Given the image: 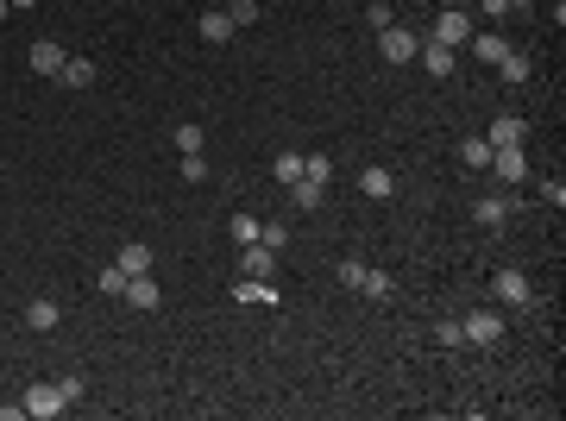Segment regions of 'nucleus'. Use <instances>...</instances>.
<instances>
[{"label":"nucleus","mask_w":566,"mask_h":421,"mask_svg":"<svg viewBox=\"0 0 566 421\" xmlns=\"http://www.w3.org/2000/svg\"><path fill=\"white\" fill-rule=\"evenodd\" d=\"M415 51H421V38H415L409 26H397V19H390V26L378 32V57H384V63H409Z\"/></svg>","instance_id":"obj_1"},{"label":"nucleus","mask_w":566,"mask_h":421,"mask_svg":"<svg viewBox=\"0 0 566 421\" xmlns=\"http://www.w3.org/2000/svg\"><path fill=\"white\" fill-rule=\"evenodd\" d=\"M491 170L504 176V189H516V183H529V152L523 145H491Z\"/></svg>","instance_id":"obj_2"},{"label":"nucleus","mask_w":566,"mask_h":421,"mask_svg":"<svg viewBox=\"0 0 566 421\" xmlns=\"http://www.w3.org/2000/svg\"><path fill=\"white\" fill-rule=\"evenodd\" d=\"M20 409H26L32 421H51V415H63L69 402H63V390H57V384H32V390L20 396Z\"/></svg>","instance_id":"obj_3"},{"label":"nucleus","mask_w":566,"mask_h":421,"mask_svg":"<svg viewBox=\"0 0 566 421\" xmlns=\"http://www.w3.org/2000/svg\"><path fill=\"white\" fill-rule=\"evenodd\" d=\"M491 290H498V302H510V308H529L535 296H529V277L516 270V264H504L498 277H491Z\"/></svg>","instance_id":"obj_4"},{"label":"nucleus","mask_w":566,"mask_h":421,"mask_svg":"<svg viewBox=\"0 0 566 421\" xmlns=\"http://www.w3.org/2000/svg\"><path fill=\"white\" fill-rule=\"evenodd\" d=\"M460 333H466L472 346H498V339H504V321L491 315V308H472V315L460 321Z\"/></svg>","instance_id":"obj_5"},{"label":"nucleus","mask_w":566,"mask_h":421,"mask_svg":"<svg viewBox=\"0 0 566 421\" xmlns=\"http://www.w3.org/2000/svg\"><path fill=\"white\" fill-rule=\"evenodd\" d=\"M466 38H472V19H466L460 7H447V13L435 19V44H447V51H460Z\"/></svg>","instance_id":"obj_6"},{"label":"nucleus","mask_w":566,"mask_h":421,"mask_svg":"<svg viewBox=\"0 0 566 421\" xmlns=\"http://www.w3.org/2000/svg\"><path fill=\"white\" fill-rule=\"evenodd\" d=\"M240 270H246V277H277V246L252 239V246L240 252Z\"/></svg>","instance_id":"obj_7"},{"label":"nucleus","mask_w":566,"mask_h":421,"mask_svg":"<svg viewBox=\"0 0 566 421\" xmlns=\"http://www.w3.org/2000/svg\"><path fill=\"white\" fill-rule=\"evenodd\" d=\"M233 302H258V308H277V290H271V277H240V284H233Z\"/></svg>","instance_id":"obj_8"},{"label":"nucleus","mask_w":566,"mask_h":421,"mask_svg":"<svg viewBox=\"0 0 566 421\" xmlns=\"http://www.w3.org/2000/svg\"><path fill=\"white\" fill-rule=\"evenodd\" d=\"M164 296H158V277L145 270V277H126V308H158Z\"/></svg>","instance_id":"obj_9"},{"label":"nucleus","mask_w":566,"mask_h":421,"mask_svg":"<svg viewBox=\"0 0 566 421\" xmlns=\"http://www.w3.org/2000/svg\"><path fill=\"white\" fill-rule=\"evenodd\" d=\"M415 57H421V69H428L435 82H447V76H453V51H447V44H435V38H428V44L415 51Z\"/></svg>","instance_id":"obj_10"},{"label":"nucleus","mask_w":566,"mask_h":421,"mask_svg":"<svg viewBox=\"0 0 566 421\" xmlns=\"http://www.w3.org/2000/svg\"><path fill=\"white\" fill-rule=\"evenodd\" d=\"M472 221H478V227H504V221H510V195H484V201H472Z\"/></svg>","instance_id":"obj_11"},{"label":"nucleus","mask_w":566,"mask_h":421,"mask_svg":"<svg viewBox=\"0 0 566 421\" xmlns=\"http://www.w3.org/2000/svg\"><path fill=\"white\" fill-rule=\"evenodd\" d=\"M359 189H366V201H390V195H397V176H390L384 164H372V170L359 176Z\"/></svg>","instance_id":"obj_12"},{"label":"nucleus","mask_w":566,"mask_h":421,"mask_svg":"<svg viewBox=\"0 0 566 421\" xmlns=\"http://www.w3.org/2000/svg\"><path fill=\"white\" fill-rule=\"evenodd\" d=\"M57 321H63V308H57L51 296H38V302H26V327H32V333H51Z\"/></svg>","instance_id":"obj_13"},{"label":"nucleus","mask_w":566,"mask_h":421,"mask_svg":"<svg viewBox=\"0 0 566 421\" xmlns=\"http://www.w3.org/2000/svg\"><path fill=\"white\" fill-rule=\"evenodd\" d=\"M114 264H120V270H126V277H145V270H152V246H138V239H126V246H120V258H114Z\"/></svg>","instance_id":"obj_14"},{"label":"nucleus","mask_w":566,"mask_h":421,"mask_svg":"<svg viewBox=\"0 0 566 421\" xmlns=\"http://www.w3.org/2000/svg\"><path fill=\"white\" fill-rule=\"evenodd\" d=\"M57 82H63V89H89V82H95V63H89V57H63Z\"/></svg>","instance_id":"obj_15"},{"label":"nucleus","mask_w":566,"mask_h":421,"mask_svg":"<svg viewBox=\"0 0 566 421\" xmlns=\"http://www.w3.org/2000/svg\"><path fill=\"white\" fill-rule=\"evenodd\" d=\"M63 57H69V51H63V44H51V38H38V44H32V69H38V76H57Z\"/></svg>","instance_id":"obj_16"},{"label":"nucleus","mask_w":566,"mask_h":421,"mask_svg":"<svg viewBox=\"0 0 566 421\" xmlns=\"http://www.w3.org/2000/svg\"><path fill=\"white\" fill-rule=\"evenodd\" d=\"M523 138H529V120L498 113V126H491V145H523Z\"/></svg>","instance_id":"obj_17"},{"label":"nucleus","mask_w":566,"mask_h":421,"mask_svg":"<svg viewBox=\"0 0 566 421\" xmlns=\"http://www.w3.org/2000/svg\"><path fill=\"white\" fill-rule=\"evenodd\" d=\"M201 38H208V44H227V38H233L227 7H208V13H201Z\"/></svg>","instance_id":"obj_18"},{"label":"nucleus","mask_w":566,"mask_h":421,"mask_svg":"<svg viewBox=\"0 0 566 421\" xmlns=\"http://www.w3.org/2000/svg\"><path fill=\"white\" fill-rule=\"evenodd\" d=\"M498 69H504V82H529V69H535V63H529V51H504Z\"/></svg>","instance_id":"obj_19"},{"label":"nucleus","mask_w":566,"mask_h":421,"mask_svg":"<svg viewBox=\"0 0 566 421\" xmlns=\"http://www.w3.org/2000/svg\"><path fill=\"white\" fill-rule=\"evenodd\" d=\"M227 233H233V246H252V239L264 233V221H258V214H233V221H227Z\"/></svg>","instance_id":"obj_20"},{"label":"nucleus","mask_w":566,"mask_h":421,"mask_svg":"<svg viewBox=\"0 0 566 421\" xmlns=\"http://www.w3.org/2000/svg\"><path fill=\"white\" fill-rule=\"evenodd\" d=\"M271 170H277V183H283V189L303 183V152H277V164H271Z\"/></svg>","instance_id":"obj_21"},{"label":"nucleus","mask_w":566,"mask_h":421,"mask_svg":"<svg viewBox=\"0 0 566 421\" xmlns=\"http://www.w3.org/2000/svg\"><path fill=\"white\" fill-rule=\"evenodd\" d=\"M290 201L303 207V214H315V207H321V183H309V176H303V183H290Z\"/></svg>","instance_id":"obj_22"},{"label":"nucleus","mask_w":566,"mask_h":421,"mask_svg":"<svg viewBox=\"0 0 566 421\" xmlns=\"http://www.w3.org/2000/svg\"><path fill=\"white\" fill-rule=\"evenodd\" d=\"M303 176L327 189V176H334V158H327V152H309V158H303Z\"/></svg>","instance_id":"obj_23"},{"label":"nucleus","mask_w":566,"mask_h":421,"mask_svg":"<svg viewBox=\"0 0 566 421\" xmlns=\"http://www.w3.org/2000/svg\"><path fill=\"white\" fill-rule=\"evenodd\" d=\"M460 158H466L472 170H484V164H491V138H466V145H460Z\"/></svg>","instance_id":"obj_24"},{"label":"nucleus","mask_w":566,"mask_h":421,"mask_svg":"<svg viewBox=\"0 0 566 421\" xmlns=\"http://www.w3.org/2000/svg\"><path fill=\"white\" fill-rule=\"evenodd\" d=\"M227 19H233V32H240V26H258V0H233Z\"/></svg>","instance_id":"obj_25"},{"label":"nucleus","mask_w":566,"mask_h":421,"mask_svg":"<svg viewBox=\"0 0 566 421\" xmlns=\"http://www.w3.org/2000/svg\"><path fill=\"white\" fill-rule=\"evenodd\" d=\"M101 296H126V270L120 264H101Z\"/></svg>","instance_id":"obj_26"},{"label":"nucleus","mask_w":566,"mask_h":421,"mask_svg":"<svg viewBox=\"0 0 566 421\" xmlns=\"http://www.w3.org/2000/svg\"><path fill=\"white\" fill-rule=\"evenodd\" d=\"M472 51H478V57H484V63H498V57H504V51H510V44H504V38H491V32H484V38H472Z\"/></svg>","instance_id":"obj_27"},{"label":"nucleus","mask_w":566,"mask_h":421,"mask_svg":"<svg viewBox=\"0 0 566 421\" xmlns=\"http://www.w3.org/2000/svg\"><path fill=\"white\" fill-rule=\"evenodd\" d=\"M177 152H201V126H195V120L177 126Z\"/></svg>","instance_id":"obj_28"},{"label":"nucleus","mask_w":566,"mask_h":421,"mask_svg":"<svg viewBox=\"0 0 566 421\" xmlns=\"http://www.w3.org/2000/svg\"><path fill=\"white\" fill-rule=\"evenodd\" d=\"M340 284H346V290H366V264L346 258V264H340Z\"/></svg>","instance_id":"obj_29"},{"label":"nucleus","mask_w":566,"mask_h":421,"mask_svg":"<svg viewBox=\"0 0 566 421\" xmlns=\"http://www.w3.org/2000/svg\"><path fill=\"white\" fill-rule=\"evenodd\" d=\"M183 176H189V183H208V158H201V152H183Z\"/></svg>","instance_id":"obj_30"},{"label":"nucleus","mask_w":566,"mask_h":421,"mask_svg":"<svg viewBox=\"0 0 566 421\" xmlns=\"http://www.w3.org/2000/svg\"><path fill=\"white\" fill-rule=\"evenodd\" d=\"M57 390H63V402H83V390H89V378H83V371H69V378H63Z\"/></svg>","instance_id":"obj_31"},{"label":"nucleus","mask_w":566,"mask_h":421,"mask_svg":"<svg viewBox=\"0 0 566 421\" xmlns=\"http://www.w3.org/2000/svg\"><path fill=\"white\" fill-rule=\"evenodd\" d=\"M258 239H264V246H277V252H283V246H290V227H283V221H264V233H258Z\"/></svg>","instance_id":"obj_32"},{"label":"nucleus","mask_w":566,"mask_h":421,"mask_svg":"<svg viewBox=\"0 0 566 421\" xmlns=\"http://www.w3.org/2000/svg\"><path fill=\"white\" fill-rule=\"evenodd\" d=\"M435 339L447 346V353H453V346H466V333H460V321H441V327H435Z\"/></svg>","instance_id":"obj_33"},{"label":"nucleus","mask_w":566,"mask_h":421,"mask_svg":"<svg viewBox=\"0 0 566 421\" xmlns=\"http://www.w3.org/2000/svg\"><path fill=\"white\" fill-rule=\"evenodd\" d=\"M366 296H390V270H366Z\"/></svg>","instance_id":"obj_34"},{"label":"nucleus","mask_w":566,"mask_h":421,"mask_svg":"<svg viewBox=\"0 0 566 421\" xmlns=\"http://www.w3.org/2000/svg\"><path fill=\"white\" fill-rule=\"evenodd\" d=\"M541 201H554V207H566V183H560V176H547V183H541Z\"/></svg>","instance_id":"obj_35"},{"label":"nucleus","mask_w":566,"mask_h":421,"mask_svg":"<svg viewBox=\"0 0 566 421\" xmlns=\"http://www.w3.org/2000/svg\"><path fill=\"white\" fill-rule=\"evenodd\" d=\"M7 13H13V0H0V19H7Z\"/></svg>","instance_id":"obj_36"},{"label":"nucleus","mask_w":566,"mask_h":421,"mask_svg":"<svg viewBox=\"0 0 566 421\" xmlns=\"http://www.w3.org/2000/svg\"><path fill=\"white\" fill-rule=\"evenodd\" d=\"M13 7H38V0H13Z\"/></svg>","instance_id":"obj_37"}]
</instances>
